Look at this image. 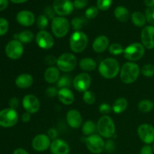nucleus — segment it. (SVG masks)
I'll return each instance as SVG.
<instances>
[{
	"instance_id": "nucleus-1",
	"label": "nucleus",
	"mask_w": 154,
	"mask_h": 154,
	"mask_svg": "<svg viewBox=\"0 0 154 154\" xmlns=\"http://www.w3.org/2000/svg\"><path fill=\"white\" fill-rule=\"evenodd\" d=\"M120 72V63L114 58L105 59L99 66V74L105 79L116 78Z\"/></svg>"
},
{
	"instance_id": "nucleus-2",
	"label": "nucleus",
	"mask_w": 154,
	"mask_h": 154,
	"mask_svg": "<svg viewBox=\"0 0 154 154\" xmlns=\"http://www.w3.org/2000/svg\"><path fill=\"white\" fill-rule=\"evenodd\" d=\"M141 72L139 66L133 62L124 63L120 69V79L126 84H130L138 79Z\"/></svg>"
},
{
	"instance_id": "nucleus-3",
	"label": "nucleus",
	"mask_w": 154,
	"mask_h": 154,
	"mask_svg": "<svg viewBox=\"0 0 154 154\" xmlns=\"http://www.w3.org/2000/svg\"><path fill=\"white\" fill-rule=\"evenodd\" d=\"M97 132L101 137L111 138L115 135L116 127L114 122L111 117L105 115L99 119L96 124Z\"/></svg>"
},
{
	"instance_id": "nucleus-4",
	"label": "nucleus",
	"mask_w": 154,
	"mask_h": 154,
	"mask_svg": "<svg viewBox=\"0 0 154 154\" xmlns=\"http://www.w3.org/2000/svg\"><path fill=\"white\" fill-rule=\"evenodd\" d=\"M88 45V37L82 31H75L69 38V45L73 52L81 53L86 49Z\"/></svg>"
},
{
	"instance_id": "nucleus-5",
	"label": "nucleus",
	"mask_w": 154,
	"mask_h": 154,
	"mask_svg": "<svg viewBox=\"0 0 154 154\" xmlns=\"http://www.w3.org/2000/svg\"><path fill=\"white\" fill-rule=\"evenodd\" d=\"M70 29V23L63 17H55L51 23V31L57 38H63L68 34Z\"/></svg>"
},
{
	"instance_id": "nucleus-6",
	"label": "nucleus",
	"mask_w": 154,
	"mask_h": 154,
	"mask_svg": "<svg viewBox=\"0 0 154 154\" xmlns=\"http://www.w3.org/2000/svg\"><path fill=\"white\" fill-rule=\"evenodd\" d=\"M145 48L144 45L138 42H135L128 45L124 48L123 55L124 57L129 62H135L141 60L144 55Z\"/></svg>"
},
{
	"instance_id": "nucleus-7",
	"label": "nucleus",
	"mask_w": 154,
	"mask_h": 154,
	"mask_svg": "<svg viewBox=\"0 0 154 154\" xmlns=\"http://www.w3.org/2000/svg\"><path fill=\"white\" fill-rule=\"evenodd\" d=\"M77 59L71 53H64L57 58V66L60 71L64 72H72L77 66Z\"/></svg>"
},
{
	"instance_id": "nucleus-8",
	"label": "nucleus",
	"mask_w": 154,
	"mask_h": 154,
	"mask_svg": "<svg viewBox=\"0 0 154 154\" xmlns=\"http://www.w3.org/2000/svg\"><path fill=\"white\" fill-rule=\"evenodd\" d=\"M18 122V114L16 110L11 108L0 111V126L11 128L14 126Z\"/></svg>"
},
{
	"instance_id": "nucleus-9",
	"label": "nucleus",
	"mask_w": 154,
	"mask_h": 154,
	"mask_svg": "<svg viewBox=\"0 0 154 154\" xmlns=\"http://www.w3.org/2000/svg\"><path fill=\"white\" fill-rule=\"evenodd\" d=\"M85 144L89 151L93 154H99L105 150V142L99 135H94L87 136L85 139Z\"/></svg>"
},
{
	"instance_id": "nucleus-10",
	"label": "nucleus",
	"mask_w": 154,
	"mask_h": 154,
	"mask_svg": "<svg viewBox=\"0 0 154 154\" xmlns=\"http://www.w3.org/2000/svg\"><path fill=\"white\" fill-rule=\"evenodd\" d=\"M23 44L17 39L10 41L6 45L5 49L6 56L9 59L13 60H16L20 58L23 54Z\"/></svg>"
},
{
	"instance_id": "nucleus-11",
	"label": "nucleus",
	"mask_w": 154,
	"mask_h": 154,
	"mask_svg": "<svg viewBox=\"0 0 154 154\" xmlns=\"http://www.w3.org/2000/svg\"><path fill=\"white\" fill-rule=\"evenodd\" d=\"M91 77L89 74L85 73V72L78 74L72 81V84L75 90H78V92H83V93L89 90L91 86Z\"/></svg>"
},
{
	"instance_id": "nucleus-12",
	"label": "nucleus",
	"mask_w": 154,
	"mask_h": 154,
	"mask_svg": "<svg viewBox=\"0 0 154 154\" xmlns=\"http://www.w3.org/2000/svg\"><path fill=\"white\" fill-rule=\"evenodd\" d=\"M74 8L71 0H54L53 2V8L60 17L69 15L73 11Z\"/></svg>"
},
{
	"instance_id": "nucleus-13",
	"label": "nucleus",
	"mask_w": 154,
	"mask_h": 154,
	"mask_svg": "<svg viewBox=\"0 0 154 154\" xmlns=\"http://www.w3.org/2000/svg\"><path fill=\"white\" fill-rule=\"evenodd\" d=\"M137 133L140 139L146 144L154 142V127L152 125L147 123L141 124L137 129Z\"/></svg>"
},
{
	"instance_id": "nucleus-14",
	"label": "nucleus",
	"mask_w": 154,
	"mask_h": 154,
	"mask_svg": "<svg viewBox=\"0 0 154 154\" xmlns=\"http://www.w3.org/2000/svg\"><path fill=\"white\" fill-rule=\"evenodd\" d=\"M35 42L38 46L44 50H48L54 45V39L52 35L45 30H40L36 35Z\"/></svg>"
},
{
	"instance_id": "nucleus-15",
	"label": "nucleus",
	"mask_w": 154,
	"mask_h": 154,
	"mask_svg": "<svg viewBox=\"0 0 154 154\" xmlns=\"http://www.w3.org/2000/svg\"><path fill=\"white\" fill-rule=\"evenodd\" d=\"M22 105L25 111L30 114L38 112L41 106L38 99L33 94L26 95L23 99Z\"/></svg>"
},
{
	"instance_id": "nucleus-16",
	"label": "nucleus",
	"mask_w": 154,
	"mask_h": 154,
	"mask_svg": "<svg viewBox=\"0 0 154 154\" xmlns=\"http://www.w3.org/2000/svg\"><path fill=\"white\" fill-rule=\"evenodd\" d=\"M51 138L45 134L38 135L32 141V147L35 151L44 152L51 147Z\"/></svg>"
},
{
	"instance_id": "nucleus-17",
	"label": "nucleus",
	"mask_w": 154,
	"mask_h": 154,
	"mask_svg": "<svg viewBox=\"0 0 154 154\" xmlns=\"http://www.w3.org/2000/svg\"><path fill=\"white\" fill-rule=\"evenodd\" d=\"M141 43L147 49L154 48V26H147L141 33Z\"/></svg>"
},
{
	"instance_id": "nucleus-18",
	"label": "nucleus",
	"mask_w": 154,
	"mask_h": 154,
	"mask_svg": "<svg viewBox=\"0 0 154 154\" xmlns=\"http://www.w3.org/2000/svg\"><path fill=\"white\" fill-rule=\"evenodd\" d=\"M66 121L68 125L72 129H78L82 126L83 118L80 111L78 110L72 109L66 114Z\"/></svg>"
},
{
	"instance_id": "nucleus-19",
	"label": "nucleus",
	"mask_w": 154,
	"mask_h": 154,
	"mask_svg": "<svg viewBox=\"0 0 154 154\" xmlns=\"http://www.w3.org/2000/svg\"><path fill=\"white\" fill-rule=\"evenodd\" d=\"M50 150L52 154H69L70 147L64 140L57 138L51 142Z\"/></svg>"
},
{
	"instance_id": "nucleus-20",
	"label": "nucleus",
	"mask_w": 154,
	"mask_h": 154,
	"mask_svg": "<svg viewBox=\"0 0 154 154\" xmlns=\"http://www.w3.org/2000/svg\"><path fill=\"white\" fill-rule=\"evenodd\" d=\"M16 20L19 24L23 26H30L35 23V17L32 12L23 10L18 12L16 16Z\"/></svg>"
},
{
	"instance_id": "nucleus-21",
	"label": "nucleus",
	"mask_w": 154,
	"mask_h": 154,
	"mask_svg": "<svg viewBox=\"0 0 154 154\" xmlns=\"http://www.w3.org/2000/svg\"><path fill=\"white\" fill-rule=\"evenodd\" d=\"M93 51L96 53H102L106 51L109 47V39L105 35H99L95 38L93 45Z\"/></svg>"
},
{
	"instance_id": "nucleus-22",
	"label": "nucleus",
	"mask_w": 154,
	"mask_h": 154,
	"mask_svg": "<svg viewBox=\"0 0 154 154\" xmlns=\"http://www.w3.org/2000/svg\"><path fill=\"white\" fill-rule=\"evenodd\" d=\"M59 100L66 105H72L75 100V96L69 88H61L58 90L57 95Z\"/></svg>"
},
{
	"instance_id": "nucleus-23",
	"label": "nucleus",
	"mask_w": 154,
	"mask_h": 154,
	"mask_svg": "<svg viewBox=\"0 0 154 154\" xmlns=\"http://www.w3.org/2000/svg\"><path fill=\"white\" fill-rule=\"evenodd\" d=\"M34 80L32 76L29 74H22L17 77L15 80V84L20 89H26L32 85Z\"/></svg>"
},
{
	"instance_id": "nucleus-24",
	"label": "nucleus",
	"mask_w": 154,
	"mask_h": 154,
	"mask_svg": "<svg viewBox=\"0 0 154 154\" xmlns=\"http://www.w3.org/2000/svg\"><path fill=\"white\" fill-rule=\"evenodd\" d=\"M45 80L49 84L57 83L60 79V69L55 66H50L45 72Z\"/></svg>"
},
{
	"instance_id": "nucleus-25",
	"label": "nucleus",
	"mask_w": 154,
	"mask_h": 154,
	"mask_svg": "<svg viewBox=\"0 0 154 154\" xmlns=\"http://www.w3.org/2000/svg\"><path fill=\"white\" fill-rule=\"evenodd\" d=\"M79 66L84 72H93L96 69L97 64L94 59L90 57H85L80 60Z\"/></svg>"
},
{
	"instance_id": "nucleus-26",
	"label": "nucleus",
	"mask_w": 154,
	"mask_h": 154,
	"mask_svg": "<svg viewBox=\"0 0 154 154\" xmlns=\"http://www.w3.org/2000/svg\"><path fill=\"white\" fill-rule=\"evenodd\" d=\"M114 16L120 22H126L129 20L130 14L129 10L123 6H117L114 9Z\"/></svg>"
},
{
	"instance_id": "nucleus-27",
	"label": "nucleus",
	"mask_w": 154,
	"mask_h": 154,
	"mask_svg": "<svg viewBox=\"0 0 154 154\" xmlns=\"http://www.w3.org/2000/svg\"><path fill=\"white\" fill-rule=\"evenodd\" d=\"M128 108V102L125 98H119L114 102L112 110L115 114H121Z\"/></svg>"
},
{
	"instance_id": "nucleus-28",
	"label": "nucleus",
	"mask_w": 154,
	"mask_h": 154,
	"mask_svg": "<svg viewBox=\"0 0 154 154\" xmlns=\"http://www.w3.org/2000/svg\"><path fill=\"white\" fill-rule=\"evenodd\" d=\"M132 22L135 26L138 27H142L146 24L147 20H146L145 15L140 11H135L132 14Z\"/></svg>"
},
{
	"instance_id": "nucleus-29",
	"label": "nucleus",
	"mask_w": 154,
	"mask_h": 154,
	"mask_svg": "<svg viewBox=\"0 0 154 154\" xmlns=\"http://www.w3.org/2000/svg\"><path fill=\"white\" fill-rule=\"evenodd\" d=\"M96 131H97V127L96 123L92 120H87L82 125V132L87 136L94 135Z\"/></svg>"
},
{
	"instance_id": "nucleus-30",
	"label": "nucleus",
	"mask_w": 154,
	"mask_h": 154,
	"mask_svg": "<svg viewBox=\"0 0 154 154\" xmlns=\"http://www.w3.org/2000/svg\"><path fill=\"white\" fill-rule=\"evenodd\" d=\"M16 35L17 39L19 40L22 44L31 43L35 38V35L32 32L29 31V30L23 31L18 35Z\"/></svg>"
},
{
	"instance_id": "nucleus-31",
	"label": "nucleus",
	"mask_w": 154,
	"mask_h": 154,
	"mask_svg": "<svg viewBox=\"0 0 154 154\" xmlns=\"http://www.w3.org/2000/svg\"><path fill=\"white\" fill-rule=\"evenodd\" d=\"M154 108V104L152 101L148 99H144L141 100L138 103V108L141 112L142 113H148L151 111Z\"/></svg>"
},
{
	"instance_id": "nucleus-32",
	"label": "nucleus",
	"mask_w": 154,
	"mask_h": 154,
	"mask_svg": "<svg viewBox=\"0 0 154 154\" xmlns=\"http://www.w3.org/2000/svg\"><path fill=\"white\" fill-rule=\"evenodd\" d=\"M87 24V20L82 17H77L72 20V26L76 31H81V29Z\"/></svg>"
},
{
	"instance_id": "nucleus-33",
	"label": "nucleus",
	"mask_w": 154,
	"mask_h": 154,
	"mask_svg": "<svg viewBox=\"0 0 154 154\" xmlns=\"http://www.w3.org/2000/svg\"><path fill=\"white\" fill-rule=\"evenodd\" d=\"M108 51L112 55L118 56L123 54V52H124V48L120 44L114 43L108 47Z\"/></svg>"
},
{
	"instance_id": "nucleus-34",
	"label": "nucleus",
	"mask_w": 154,
	"mask_h": 154,
	"mask_svg": "<svg viewBox=\"0 0 154 154\" xmlns=\"http://www.w3.org/2000/svg\"><path fill=\"white\" fill-rule=\"evenodd\" d=\"M141 73L146 78H152L154 76V66L150 63L144 65L141 69Z\"/></svg>"
},
{
	"instance_id": "nucleus-35",
	"label": "nucleus",
	"mask_w": 154,
	"mask_h": 154,
	"mask_svg": "<svg viewBox=\"0 0 154 154\" xmlns=\"http://www.w3.org/2000/svg\"><path fill=\"white\" fill-rule=\"evenodd\" d=\"M72 84L70 78L68 75H63L60 77L59 81H57V87L60 89L61 88H69Z\"/></svg>"
},
{
	"instance_id": "nucleus-36",
	"label": "nucleus",
	"mask_w": 154,
	"mask_h": 154,
	"mask_svg": "<svg viewBox=\"0 0 154 154\" xmlns=\"http://www.w3.org/2000/svg\"><path fill=\"white\" fill-rule=\"evenodd\" d=\"M36 24L40 30H45L48 26V18L45 14H41L36 20Z\"/></svg>"
},
{
	"instance_id": "nucleus-37",
	"label": "nucleus",
	"mask_w": 154,
	"mask_h": 154,
	"mask_svg": "<svg viewBox=\"0 0 154 154\" xmlns=\"http://www.w3.org/2000/svg\"><path fill=\"white\" fill-rule=\"evenodd\" d=\"M83 100L87 105H93L96 102V95L93 92L90 91V90H87V91L84 93Z\"/></svg>"
},
{
	"instance_id": "nucleus-38",
	"label": "nucleus",
	"mask_w": 154,
	"mask_h": 154,
	"mask_svg": "<svg viewBox=\"0 0 154 154\" xmlns=\"http://www.w3.org/2000/svg\"><path fill=\"white\" fill-rule=\"evenodd\" d=\"M113 0H97V8L101 11H107L111 8Z\"/></svg>"
},
{
	"instance_id": "nucleus-39",
	"label": "nucleus",
	"mask_w": 154,
	"mask_h": 154,
	"mask_svg": "<svg viewBox=\"0 0 154 154\" xmlns=\"http://www.w3.org/2000/svg\"><path fill=\"white\" fill-rule=\"evenodd\" d=\"M99 13V8L96 6H90V8L86 10L85 11V17L87 19H94Z\"/></svg>"
},
{
	"instance_id": "nucleus-40",
	"label": "nucleus",
	"mask_w": 154,
	"mask_h": 154,
	"mask_svg": "<svg viewBox=\"0 0 154 154\" xmlns=\"http://www.w3.org/2000/svg\"><path fill=\"white\" fill-rule=\"evenodd\" d=\"M9 29V23L5 18L0 17V36H3Z\"/></svg>"
},
{
	"instance_id": "nucleus-41",
	"label": "nucleus",
	"mask_w": 154,
	"mask_h": 154,
	"mask_svg": "<svg viewBox=\"0 0 154 154\" xmlns=\"http://www.w3.org/2000/svg\"><path fill=\"white\" fill-rule=\"evenodd\" d=\"M145 17L147 22L151 26H154V7L148 8L145 11Z\"/></svg>"
},
{
	"instance_id": "nucleus-42",
	"label": "nucleus",
	"mask_w": 154,
	"mask_h": 154,
	"mask_svg": "<svg viewBox=\"0 0 154 154\" xmlns=\"http://www.w3.org/2000/svg\"><path fill=\"white\" fill-rule=\"evenodd\" d=\"M99 112L102 114H103L104 116L107 115V114H109V113L112 111V107H111L109 104L102 103L99 105Z\"/></svg>"
},
{
	"instance_id": "nucleus-43",
	"label": "nucleus",
	"mask_w": 154,
	"mask_h": 154,
	"mask_svg": "<svg viewBox=\"0 0 154 154\" xmlns=\"http://www.w3.org/2000/svg\"><path fill=\"white\" fill-rule=\"evenodd\" d=\"M88 4V0H75L73 2L74 7L77 9H83Z\"/></svg>"
},
{
	"instance_id": "nucleus-44",
	"label": "nucleus",
	"mask_w": 154,
	"mask_h": 154,
	"mask_svg": "<svg viewBox=\"0 0 154 154\" xmlns=\"http://www.w3.org/2000/svg\"><path fill=\"white\" fill-rule=\"evenodd\" d=\"M105 150L108 153H112L115 150V144L113 140H108L105 144Z\"/></svg>"
},
{
	"instance_id": "nucleus-45",
	"label": "nucleus",
	"mask_w": 154,
	"mask_h": 154,
	"mask_svg": "<svg viewBox=\"0 0 154 154\" xmlns=\"http://www.w3.org/2000/svg\"><path fill=\"white\" fill-rule=\"evenodd\" d=\"M45 93H46L47 96H48L50 98H54L57 96V95H58V90H57V89L56 87H51L47 89Z\"/></svg>"
},
{
	"instance_id": "nucleus-46",
	"label": "nucleus",
	"mask_w": 154,
	"mask_h": 154,
	"mask_svg": "<svg viewBox=\"0 0 154 154\" xmlns=\"http://www.w3.org/2000/svg\"><path fill=\"white\" fill-rule=\"evenodd\" d=\"M8 105H9V108L16 110L17 108L19 107V105H20L19 99H18L17 97L11 98V99H10V101H9Z\"/></svg>"
},
{
	"instance_id": "nucleus-47",
	"label": "nucleus",
	"mask_w": 154,
	"mask_h": 154,
	"mask_svg": "<svg viewBox=\"0 0 154 154\" xmlns=\"http://www.w3.org/2000/svg\"><path fill=\"white\" fill-rule=\"evenodd\" d=\"M48 136L54 141V140L57 139V136H58V132L54 128H51L48 131Z\"/></svg>"
},
{
	"instance_id": "nucleus-48",
	"label": "nucleus",
	"mask_w": 154,
	"mask_h": 154,
	"mask_svg": "<svg viewBox=\"0 0 154 154\" xmlns=\"http://www.w3.org/2000/svg\"><path fill=\"white\" fill-rule=\"evenodd\" d=\"M153 147L149 145V144H146V145L143 146L141 151H140V154H153Z\"/></svg>"
},
{
	"instance_id": "nucleus-49",
	"label": "nucleus",
	"mask_w": 154,
	"mask_h": 154,
	"mask_svg": "<svg viewBox=\"0 0 154 154\" xmlns=\"http://www.w3.org/2000/svg\"><path fill=\"white\" fill-rule=\"evenodd\" d=\"M54 14L56 13L55 11H54L53 8H51V7L46 8V9H45V15L48 18V19H52V20L54 19V18L55 17H54Z\"/></svg>"
},
{
	"instance_id": "nucleus-50",
	"label": "nucleus",
	"mask_w": 154,
	"mask_h": 154,
	"mask_svg": "<svg viewBox=\"0 0 154 154\" xmlns=\"http://www.w3.org/2000/svg\"><path fill=\"white\" fill-rule=\"evenodd\" d=\"M57 59L55 57H54V56H48L45 58V63L51 66H53V65L54 64H57Z\"/></svg>"
},
{
	"instance_id": "nucleus-51",
	"label": "nucleus",
	"mask_w": 154,
	"mask_h": 154,
	"mask_svg": "<svg viewBox=\"0 0 154 154\" xmlns=\"http://www.w3.org/2000/svg\"><path fill=\"white\" fill-rule=\"evenodd\" d=\"M21 120L23 123H28L31 120V114L28 112H25L21 116Z\"/></svg>"
},
{
	"instance_id": "nucleus-52",
	"label": "nucleus",
	"mask_w": 154,
	"mask_h": 154,
	"mask_svg": "<svg viewBox=\"0 0 154 154\" xmlns=\"http://www.w3.org/2000/svg\"><path fill=\"white\" fill-rule=\"evenodd\" d=\"M8 6V0H0V11L5 10Z\"/></svg>"
},
{
	"instance_id": "nucleus-53",
	"label": "nucleus",
	"mask_w": 154,
	"mask_h": 154,
	"mask_svg": "<svg viewBox=\"0 0 154 154\" xmlns=\"http://www.w3.org/2000/svg\"><path fill=\"white\" fill-rule=\"evenodd\" d=\"M13 154H29V153L23 148H17L16 150H14Z\"/></svg>"
},
{
	"instance_id": "nucleus-54",
	"label": "nucleus",
	"mask_w": 154,
	"mask_h": 154,
	"mask_svg": "<svg viewBox=\"0 0 154 154\" xmlns=\"http://www.w3.org/2000/svg\"><path fill=\"white\" fill-rule=\"evenodd\" d=\"M144 2L148 8L154 7V0H144Z\"/></svg>"
},
{
	"instance_id": "nucleus-55",
	"label": "nucleus",
	"mask_w": 154,
	"mask_h": 154,
	"mask_svg": "<svg viewBox=\"0 0 154 154\" xmlns=\"http://www.w3.org/2000/svg\"><path fill=\"white\" fill-rule=\"evenodd\" d=\"M10 1L12 2L13 3H15V4H21V3L26 2L28 0H10Z\"/></svg>"
},
{
	"instance_id": "nucleus-56",
	"label": "nucleus",
	"mask_w": 154,
	"mask_h": 154,
	"mask_svg": "<svg viewBox=\"0 0 154 154\" xmlns=\"http://www.w3.org/2000/svg\"><path fill=\"white\" fill-rule=\"evenodd\" d=\"M153 151H154V144H153Z\"/></svg>"
}]
</instances>
